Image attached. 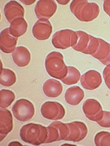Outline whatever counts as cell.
<instances>
[{
	"instance_id": "cell-15",
	"label": "cell",
	"mask_w": 110,
	"mask_h": 146,
	"mask_svg": "<svg viewBox=\"0 0 110 146\" xmlns=\"http://www.w3.org/2000/svg\"><path fill=\"white\" fill-rule=\"evenodd\" d=\"M18 38L11 34L9 28H7L1 32L0 49L6 54L14 52L17 45Z\"/></svg>"
},
{
	"instance_id": "cell-27",
	"label": "cell",
	"mask_w": 110,
	"mask_h": 146,
	"mask_svg": "<svg viewBox=\"0 0 110 146\" xmlns=\"http://www.w3.org/2000/svg\"><path fill=\"white\" fill-rule=\"evenodd\" d=\"M103 77L106 86L110 90V65L107 66L104 68Z\"/></svg>"
},
{
	"instance_id": "cell-21",
	"label": "cell",
	"mask_w": 110,
	"mask_h": 146,
	"mask_svg": "<svg viewBox=\"0 0 110 146\" xmlns=\"http://www.w3.org/2000/svg\"><path fill=\"white\" fill-rule=\"evenodd\" d=\"M28 24L24 18H18L11 23L9 31L11 34L16 38L23 35L27 32Z\"/></svg>"
},
{
	"instance_id": "cell-17",
	"label": "cell",
	"mask_w": 110,
	"mask_h": 146,
	"mask_svg": "<svg viewBox=\"0 0 110 146\" xmlns=\"http://www.w3.org/2000/svg\"><path fill=\"white\" fill-rule=\"evenodd\" d=\"M99 41L98 47L91 56L102 64L108 66L110 65V44L100 38H99Z\"/></svg>"
},
{
	"instance_id": "cell-23",
	"label": "cell",
	"mask_w": 110,
	"mask_h": 146,
	"mask_svg": "<svg viewBox=\"0 0 110 146\" xmlns=\"http://www.w3.org/2000/svg\"><path fill=\"white\" fill-rule=\"evenodd\" d=\"M68 72L67 75L60 80L63 84L67 86L77 84L81 78V73L78 69L73 66H67Z\"/></svg>"
},
{
	"instance_id": "cell-20",
	"label": "cell",
	"mask_w": 110,
	"mask_h": 146,
	"mask_svg": "<svg viewBox=\"0 0 110 146\" xmlns=\"http://www.w3.org/2000/svg\"><path fill=\"white\" fill-rule=\"evenodd\" d=\"M85 97V92L78 86H73L69 88L65 92V98L67 104L76 106L79 104Z\"/></svg>"
},
{
	"instance_id": "cell-16",
	"label": "cell",
	"mask_w": 110,
	"mask_h": 146,
	"mask_svg": "<svg viewBox=\"0 0 110 146\" xmlns=\"http://www.w3.org/2000/svg\"><path fill=\"white\" fill-rule=\"evenodd\" d=\"M5 16L9 23L18 18H24L25 10L23 6L15 1L8 3L4 9Z\"/></svg>"
},
{
	"instance_id": "cell-28",
	"label": "cell",
	"mask_w": 110,
	"mask_h": 146,
	"mask_svg": "<svg viewBox=\"0 0 110 146\" xmlns=\"http://www.w3.org/2000/svg\"><path fill=\"white\" fill-rule=\"evenodd\" d=\"M103 9L105 12L109 15L110 18V0L104 1Z\"/></svg>"
},
{
	"instance_id": "cell-14",
	"label": "cell",
	"mask_w": 110,
	"mask_h": 146,
	"mask_svg": "<svg viewBox=\"0 0 110 146\" xmlns=\"http://www.w3.org/2000/svg\"><path fill=\"white\" fill-rule=\"evenodd\" d=\"M13 129L12 115L8 110H0V141L2 142Z\"/></svg>"
},
{
	"instance_id": "cell-1",
	"label": "cell",
	"mask_w": 110,
	"mask_h": 146,
	"mask_svg": "<svg viewBox=\"0 0 110 146\" xmlns=\"http://www.w3.org/2000/svg\"><path fill=\"white\" fill-rule=\"evenodd\" d=\"M70 10L81 22H89L96 19L100 14V7L95 3L86 0H74L71 3Z\"/></svg>"
},
{
	"instance_id": "cell-11",
	"label": "cell",
	"mask_w": 110,
	"mask_h": 146,
	"mask_svg": "<svg viewBox=\"0 0 110 146\" xmlns=\"http://www.w3.org/2000/svg\"><path fill=\"white\" fill-rule=\"evenodd\" d=\"M67 124L69 127V134L66 141L79 142L86 138L88 129L83 122L75 121Z\"/></svg>"
},
{
	"instance_id": "cell-25",
	"label": "cell",
	"mask_w": 110,
	"mask_h": 146,
	"mask_svg": "<svg viewBox=\"0 0 110 146\" xmlns=\"http://www.w3.org/2000/svg\"><path fill=\"white\" fill-rule=\"evenodd\" d=\"M96 146H110V133L101 131L96 134L94 138Z\"/></svg>"
},
{
	"instance_id": "cell-24",
	"label": "cell",
	"mask_w": 110,
	"mask_h": 146,
	"mask_svg": "<svg viewBox=\"0 0 110 146\" xmlns=\"http://www.w3.org/2000/svg\"><path fill=\"white\" fill-rule=\"evenodd\" d=\"M15 95L10 90H2L0 92L1 109H6L11 105L15 100Z\"/></svg>"
},
{
	"instance_id": "cell-2",
	"label": "cell",
	"mask_w": 110,
	"mask_h": 146,
	"mask_svg": "<svg viewBox=\"0 0 110 146\" xmlns=\"http://www.w3.org/2000/svg\"><path fill=\"white\" fill-rule=\"evenodd\" d=\"M19 135L23 142L38 146L45 144L48 137V131L47 127L41 125L28 123L21 127Z\"/></svg>"
},
{
	"instance_id": "cell-22",
	"label": "cell",
	"mask_w": 110,
	"mask_h": 146,
	"mask_svg": "<svg viewBox=\"0 0 110 146\" xmlns=\"http://www.w3.org/2000/svg\"><path fill=\"white\" fill-rule=\"evenodd\" d=\"M17 78L14 71L10 69L2 68L1 70L0 84L1 86L10 87L16 82Z\"/></svg>"
},
{
	"instance_id": "cell-29",
	"label": "cell",
	"mask_w": 110,
	"mask_h": 146,
	"mask_svg": "<svg viewBox=\"0 0 110 146\" xmlns=\"http://www.w3.org/2000/svg\"><path fill=\"white\" fill-rule=\"evenodd\" d=\"M20 1H21V2L23 3V4L29 6V5H31L33 4V3L35 2L36 1L35 0H32V1H30V0H28V1L21 0Z\"/></svg>"
},
{
	"instance_id": "cell-7",
	"label": "cell",
	"mask_w": 110,
	"mask_h": 146,
	"mask_svg": "<svg viewBox=\"0 0 110 146\" xmlns=\"http://www.w3.org/2000/svg\"><path fill=\"white\" fill-rule=\"evenodd\" d=\"M48 137L45 144L52 143L59 141H66L69 134V129L67 123L61 121H53L47 127Z\"/></svg>"
},
{
	"instance_id": "cell-13",
	"label": "cell",
	"mask_w": 110,
	"mask_h": 146,
	"mask_svg": "<svg viewBox=\"0 0 110 146\" xmlns=\"http://www.w3.org/2000/svg\"><path fill=\"white\" fill-rule=\"evenodd\" d=\"M32 32L36 39L46 40L49 38L52 33V25L48 20H39L34 25Z\"/></svg>"
},
{
	"instance_id": "cell-6",
	"label": "cell",
	"mask_w": 110,
	"mask_h": 146,
	"mask_svg": "<svg viewBox=\"0 0 110 146\" xmlns=\"http://www.w3.org/2000/svg\"><path fill=\"white\" fill-rule=\"evenodd\" d=\"M77 35L76 32L70 29L57 31L52 38V45L55 48L65 50L73 47L77 43Z\"/></svg>"
},
{
	"instance_id": "cell-12",
	"label": "cell",
	"mask_w": 110,
	"mask_h": 146,
	"mask_svg": "<svg viewBox=\"0 0 110 146\" xmlns=\"http://www.w3.org/2000/svg\"><path fill=\"white\" fill-rule=\"evenodd\" d=\"M102 82V76L100 72L94 70L87 71L81 77V86L89 90H96L100 87Z\"/></svg>"
},
{
	"instance_id": "cell-30",
	"label": "cell",
	"mask_w": 110,
	"mask_h": 146,
	"mask_svg": "<svg viewBox=\"0 0 110 146\" xmlns=\"http://www.w3.org/2000/svg\"><path fill=\"white\" fill-rule=\"evenodd\" d=\"M69 0H65V1H60V0H57V2L59 3V4L62 5H65L67 4L69 2Z\"/></svg>"
},
{
	"instance_id": "cell-10",
	"label": "cell",
	"mask_w": 110,
	"mask_h": 146,
	"mask_svg": "<svg viewBox=\"0 0 110 146\" xmlns=\"http://www.w3.org/2000/svg\"><path fill=\"white\" fill-rule=\"evenodd\" d=\"M57 6L54 1L40 0L35 5L34 11L39 20H48L56 12Z\"/></svg>"
},
{
	"instance_id": "cell-4",
	"label": "cell",
	"mask_w": 110,
	"mask_h": 146,
	"mask_svg": "<svg viewBox=\"0 0 110 146\" xmlns=\"http://www.w3.org/2000/svg\"><path fill=\"white\" fill-rule=\"evenodd\" d=\"M77 35V43L72 48L85 54H93L99 43V38L90 35L85 32L75 31Z\"/></svg>"
},
{
	"instance_id": "cell-9",
	"label": "cell",
	"mask_w": 110,
	"mask_h": 146,
	"mask_svg": "<svg viewBox=\"0 0 110 146\" xmlns=\"http://www.w3.org/2000/svg\"><path fill=\"white\" fill-rule=\"evenodd\" d=\"M83 111L85 117L90 121L98 122L102 119L104 115L100 102L95 99H87L83 105Z\"/></svg>"
},
{
	"instance_id": "cell-3",
	"label": "cell",
	"mask_w": 110,
	"mask_h": 146,
	"mask_svg": "<svg viewBox=\"0 0 110 146\" xmlns=\"http://www.w3.org/2000/svg\"><path fill=\"white\" fill-rule=\"evenodd\" d=\"M45 67L48 74L56 79L61 80L68 72L63 55L57 51L50 52L47 55L45 61Z\"/></svg>"
},
{
	"instance_id": "cell-26",
	"label": "cell",
	"mask_w": 110,
	"mask_h": 146,
	"mask_svg": "<svg viewBox=\"0 0 110 146\" xmlns=\"http://www.w3.org/2000/svg\"><path fill=\"white\" fill-rule=\"evenodd\" d=\"M98 123L100 127L104 128L110 127V112L108 111H104V115L102 119L98 121Z\"/></svg>"
},
{
	"instance_id": "cell-8",
	"label": "cell",
	"mask_w": 110,
	"mask_h": 146,
	"mask_svg": "<svg viewBox=\"0 0 110 146\" xmlns=\"http://www.w3.org/2000/svg\"><path fill=\"white\" fill-rule=\"evenodd\" d=\"M40 112L44 118L52 121L60 120L65 115L64 107L56 102H44L41 107Z\"/></svg>"
},
{
	"instance_id": "cell-18",
	"label": "cell",
	"mask_w": 110,
	"mask_h": 146,
	"mask_svg": "<svg viewBox=\"0 0 110 146\" xmlns=\"http://www.w3.org/2000/svg\"><path fill=\"white\" fill-rule=\"evenodd\" d=\"M12 59L18 67H25L31 60V54L29 50L24 46H18L12 53Z\"/></svg>"
},
{
	"instance_id": "cell-19",
	"label": "cell",
	"mask_w": 110,
	"mask_h": 146,
	"mask_svg": "<svg viewBox=\"0 0 110 146\" xmlns=\"http://www.w3.org/2000/svg\"><path fill=\"white\" fill-rule=\"evenodd\" d=\"M42 90L44 94L49 98H56L59 96L63 92L62 84L57 80L49 79L43 85Z\"/></svg>"
},
{
	"instance_id": "cell-5",
	"label": "cell",
	"mask_w": 110,
	"mask_h": 146,
	"mask_svg": "<svg viewBox=\"0 0 110 146\" xmlns=\"http://www.w3.org/2000/svg\"><path fill=\"white\" fill-rule=\"evenodd\" d=\"M15 119L21 122L30 120L35 114V108L32 102L26 99H20L15 103L12 109Z\"/></svg>"
}]
</instances>
